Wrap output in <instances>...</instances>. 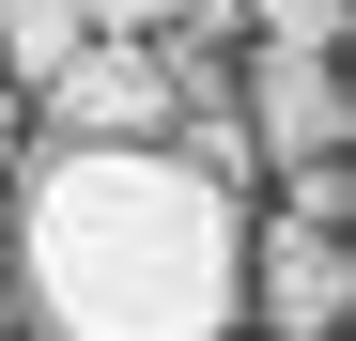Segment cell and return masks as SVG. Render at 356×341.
I'll return each instance as SVG.
<instances>
[{"mask_svg":"<svg viewBox=\"0 0 356 341\" xmlns=\"http://www.w3.org/2000/svg\"><path fill=\"white\" fill-rule=\"evenodd\" d=\"M0 264H16L31 341H232L248 326V202L202 187L170 140L31 155L0 187Z\"/></svg>","mask_w":356,"mask_h":341,"instance_id":"1","label":"cell"},{"mask_svg":"<svg viewBox=\"0 0 356 341\" xmlns=\"http://www.w3.org/2000/svg\"><path fill=\"white\" fill-rule=\"evenodd\" d=\"M170 109H186V78H170V47H78L63 78L31 93V155H108V140H170Z\"/></svg>","mask_w":356,"mask_h":341,"instance_id":"2","label":"cell"},{"mask_svg":"<svg viewBox=\"0 0 356 341\" xmlns=\"http://www.w3.org/2000/svg\"><path fill=\"white\" fill-rule=\"evenodd\" d=\"M232 125H248L264 170H325V155L356 140L341 63H310V47H248V63H232Z\"/></svg>","mask_w":356,"mask_h":341,"instance_id":"3","label":"cell"},{"mask_svg":"<svg viewBox=\"0 0 356 341\" xmlns=\"http://www.w3.org/2000/svg\"><path fill=\"white\" fill-rule=\"evenodd\" d=\"M248 310H264V341H341L356 248L341 233H294V217H248Z\"/></svg>","mask_w":356,"mask_h":341,"instance_id":"4","label":"cell"},{"mask_svg":"<svg viewBox=\"0 0 356 341\" xmlns=\"http://www.w3.org/2000/svg\"><path fill=\"white\" fill-rule=\"evenodd\" d=\"M78 47H93V16H78V0H0V78H16V93H47Z\"/></svg>","mask_w":356,"mask_h":341,"instance_id":"5","label":"cell"},{"mask_svg":"<svg viewBox=\"0 0 356 341\" xmlns=\"http://www.w3.org/2000/svg\"><path fill=\"white\" fill-rule=\"evenodd\" d=\"M248 16V47H310V63H341V16L356 0H232Z\"/></svg>","mask_w":356,"mask_h":341,"instance_id":"6","label":"cell"},{"mask_svg":"<svg viewBox=\"0 0 356 341\" xmlns=\"http://www.w3.org/2000/svg\"><path fill=\"white\" fill-rule=\"evenodd\" d=\"M279 217H294V233H341V217H356V170L325 155V170H279Z\"/></svg>","mask_w":356,"mask_h":341,"instance_id":"7","label":"cell"},{"mask_svg":"<svg viewBox=\"0 0 356 341\" xmlns=\"http://www.w3.org/2000/svg\"><path fill=\"white\" fill-rule=\"evenodd\" d=\"M78 16H93V31H108V47H155V31H170V16H186V0H78Z\"/></svg>","mask_w":356,"mask_h":341,"instance_id":"8","label":"cell"}]
</instances>
